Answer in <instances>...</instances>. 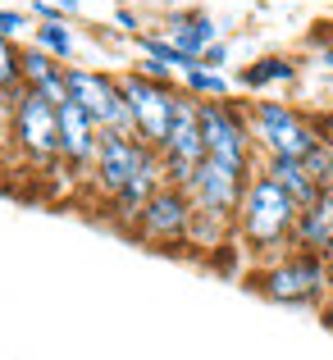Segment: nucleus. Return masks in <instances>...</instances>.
Listing matches in <instances>:
<instances>
[{
  "mask_svg": "<svg viewBox=\"0 0 333 360\" xmlns=\"http://www.w3.org/2000/svg\"><path fill=\"white\" fill-rule=\"evenodd\" d=\"M297 214H301V205L270 174H256V178H246V196H242V210H237V238L251 251H274V246L292 242Z\"/></svg>",
  "mask_w": 333,
  "mask_h": 360,
  "instance_id": "nucleus-2",
  "label": "nucleus"
},
{
  "mask_svg": "<svg viewBox=\"0 0 333 360\" xmlns=\"http://www.w3.org/2000/svg\"><path fill=\"white\" fill-rule=\"evenodd\" d=\"M183 91H192L196 101H224L228 96V82L220 78L215 69H206V64H192V69H183Z\"/></svg>",
  "mask_w": 333,
  "mask_h": 360,
  "instance_id": "nucleus-17",
  "label": "nucleus"
},
{
  "mask_svg": "<svg viewBox=\"0 0 333 360\" xmlns=\"http://www.w3.org/2000/svg\"><path fill=\"white\" fill-rule=\"evenodd\" d=\"M160 165H165V183L187 187L196 178L206 160V137H201V101L192 91H178V105H174V128H169L165 146L156 150Z\"/></svg>",
  "mask_w": 333,
  "mask_h": 360,
  "instance_id": "nucleus-5",
  "label": "nucleus"
},
{
  "mask_svg": "<svg viewBox=\"0 0 333 360\" xmlns=\"http://www.w3.org/2000/svg\"><path fill=\"white\" fill-rule=\"evenodd\" d=\"M246 123H251V141L265 150V160H306L325 141L315 119L283 101H256Z\"/></svg>",
  "mask_w": 333,
  "mask_h": 360,
  "instance_id": "nucleus-3",
  "label": "nucleus"
},
{
  "mask_svg": "<svg viewBox=\"0 0 333 360\" xmlns=\"http://www.w3.org/2000/svg\"><path fill=\"white\" fill-rule=\"evenodd\" d=\"M260 174H270L274 183H279L283 192H288L292 201L301 205V210H306V205L315 201L320 192H325V187H320L315 178H310V169L301 165V160H265V169H260Z\"/></svg>",
  "mask_w": 333,
  "mask_h": 360,
  "instance_id": "nucleus-14",
  "label": "nucleus"
},
{
  "mask_svg": "<svg viewBox=\"0 0 333 360\" xmlns=\"http://www.w3.org/2000/svg\"><path fill=\"white\" fill-rule=\"evenodd\" d=\"M119 87H123V101H128V115H132L137 137L146 141L151 150H160V146H165V137H169V128H174L178 87H169V82H160V78H146L142 69L123 73Z\"/></svg>",
  "mask_w": 333,
  "mask_h": 360,
  "instance_id": "nucleus-4",
  "label": "nucleus"
},
{
  "mask_svg": "<svg viewBox=\"0 0 333 360\" xmlns=\"http://www.w3.org/2000/svg\"><path fill=\"white\" fill-rule=\"evenodd\" d=\"M18 73H23V87H27V91H37L42 82H51L55 73H64V64L55 60V55H46L42 46H32V51L18 55Z\"/></svg>",
  "mask_w": 333,
  "mask_h": 360,
  "instance_id": "nucleus-16",
  "label": "nucleus"
},
{
  "mask_svg": "<svg viewBox=\"0 0 333 360\" xmlns=\"http://www.w3.org/2000/svg\"><path fill=\"white\" fill-rule=\"evenodd\" d=\"M0 91H23V73H18V51L9 37L0 32Z\"/></svg>",
  "mask_w": 333,
  "mask_h": 360,
  "instance_id": "nucleus-19",
  "label": "nucleus"
},
{
  "mask_svg": "<svg viewBox=\"0 0 333 360\" xmlns=\"http://www.w3.org/2000/svg\"><path fill=\"white\" fill-rule=\"evenodd\" d=\"M160 5H178V0H160Z\"/></svg>",
  "mask_w": 333,
  "mask_h": 360,
  "instance_id": "nucleus-24",
  "label": "nucleus"
},
{
  "mask_svg": "<svg viewBox=\"0 0 333 360\" xmlns=\"http://www.w3.org/2000/svg\"><path fill=\"white\" fill-rule=\"evenodd\" d=\"M192 224H196V205L187 196V187H174V183L160 187L137 214V233L146 242H160V246L187 242L192 238Z\"/></svg>",
  "mask_w": 333,
  "mask_h": 360,
  "instance_id": "nucleus-7",
  "label": "nucleus"
},
{
  "mask_svg": "<svg viewBox=\"0 0 333 360\" xmlns=\"http://www.w3.org/2000/svg\"><path fill=\"white\" fill-rule=\"evenodd\" d=\"M215 32H220V27H215L211 14H174V18L165 23V32H160V37H165L169 46H178L187 60L201 64V55L215 46Z\"/></svg>",
  "mask_w": 333,
  "mask_h": 360,
  "instance_id": "nucleus-13",
  "label": "nucleus"
},
{
  "mask_svg": "<svg viewBox=\"0 0 333 360\" xmlns=\"http://www.w3.org/2000/svg\"><path fill=\"white\" fill-rule=\"evenodd\" d=\"M292 246L310 255H325L333 260V196L320 192L306 210L297 214V229H292Z\"/></svg>",
  "mask_w": 333,
  "mask_h": 360,
  "instance_id": "nucleus-12",
  "label": "nucleus"
},
{
  "mask_svg": "<svg viewBox=\"0 0 333 360\" xmlns=\"http://www.w3.org/2000/svg\"><path fill=\"white\" fill-rule=\"evenodd\" d=\"M325 192H329V196H333V169H329V183H325Z\"/></svg>",
  "mask_w": 333,
  "mask_h": 360,
  "instance_id": "nucleus-23",
  "label": "nucleus"
},
{
  "mask_svg": "<svg viewBox=\"0 0 333 360\" xmlns=\"http://www.w3.org/2000/svg\"><path fill=\"white\" fill-rule=\"evenodd\" d=\"M224 60H228V51H224V46H220V41H215V46H211V51H206V55H201V64H206V69H220V64H224Z\"/></svg>",
  "mask_w": 333,
  "mask_h": 360,
  "instance_id": "nucleus-21",
  "label": "nucleus"
},
{
  "mask_svg": "<svg viewBox=\"0 0 333 360\" xmlns=\"http://www.w3.org/2000/svg\"><path fill=\"white\" fill-rule=\"evenodd\" d=\"M37 46H42L46 55H55V60H69L73 55V32L64 23H42L37 27Z\"/></svg>",
  "mask_w": 333,
  "mask_h": 360,
  "instance_id": "nucleus-18",
  "label": "nucleus"
},
{
  "mask_svg": "<svg viewBox=\"0 0 333 360\" xmlns=\"http://www.w3.org/2000/svg\"><path fill=\"white\" fill-rule=\"evenodd\" d=\"M292 78H297V64H292V60H283V55L256 60L251 69H242V73H237V82H242V87H251V91L270 87V82H292Z\"/></svg>",
  "mask_w": 333,
  "mask_h": 360,
  "instance_id": "nucleus-15",
  "label": "nucleus"
},
{
  "mask_svg": "<svg viewBox=\"0 0 333 360\" xmlns=\"http://www.w3.org/2000/svg\"><path fill=\"white\" fill-rule=\"evenodd\" d=\"M14 137L32 160L60 155V110L37 91H14Z\"/></svg>",
  "mask_w": 333,
  "mask_h": 360,
  "instance_id": "nucleus-9",
  "label": "nucleus"
},
{
  "mask_svg": "<svg viewBox=\"0 0 333 360\" xmlns=\"http://www.w3.org/2000/svg\"><path fill=\"white\" fill-rule=\"evenodd\" d=\"M96 150H101L96 119H92L82 105L64 101L60 105V155L69 160L73 169H87V165H96Z\"/></svg>",
  "mask_w": 333,
  "mask_h": 360,
  "instance_id": "nucleus-11",
  "label": "nucleus"
},
{
  "mask_svg": "<svg viewBox=\"0 0 333 360\" xmlns=\"http://www.w3.org/2000/svg\"><path fill=\"white\" fill-rule=\"evenodd\" d=\"M156 160V150L142 137H123V132H101V150H96V183L106 196H119L142 169Z\"/></svg>",
  "mask_w": 333,
  "mask_h": 360,
  "instance_id": "nucleus-10",
  "label": "nucleus"
},
{
  "mask_svg": "<svg viewBox=\"0 0 333 360\" xmlns=\"http://www.w3.org/2000/svg\"><path fill=\"white\" fill-rule=\"evenodd\" d=\"M329 269H333V260H329Z\"/></svg>",
  "mask_w": 333,
  "mask_h": 360,
  "instance_id": "nucleus-25",
  "label": "nucleus"
},
{
  "mask_svg": "<svg viewBox=\"0 0 333 360\" xmlns=\"http://www.w3.org/2000/svg\"><path fill=\"white\" fill-rule=\"evenodd\" d=\"M320 319H325V328H329V333H333V297L325 301V310H320Z\"/></svg>",
  "mask_w": 333,
  "mask_h": 360,
  "instance_id": "nucleus-22",
  "label": "nucleus"
},
{
  "mask_svg": "<svg viewBox=\"0 0 333 360\" xmlns=\"http://www.w3.org/2000/svg\"><path fill=\"white\" fill-rule=\"evenodd\" d=\"M23 27H27V18H23V14H14V9H0V32H5V37L23 32Z\"/></svg>",
  "mask_w": 333,
  "mask_h": 360,
  "instance_id": "nucleus-20",
  "label": "nucleus"
},
{
  "mask_svg": "<svg viewBox=\"0 0 333 360\" xmlns=\"http://www.w3.org/2000/svg\"><path fill=\"white\" fill-rule=\"evenodd\" d=\"M187 196H192L196 214L237 224V210H242V196H246V174H233V169L215 165V160H201L196 178L187 183Z\"/></svg>",
  "mask_w": 333,
  "mask_h": 360,
  "instance_id": "nucleus-8",
  "label": "nucleus"
},
{
  "mask_svg": "<svg viewBox=\"0 0 333 360\" xmlns=\"http://www.w3.org/2000/svg\"><path fill=\"white\" fill-rule=\"evenodd\" d=\"M201 137H206V160L246 174L251 169V123L237 115L228 101H201Z\"/></svg>",
  "mask_w": 333,
  "mask_h": 360,
  "instance_id": "nucleus-6",
  "label": "nucleus"
},
{
  "mask_svg": "<svg viewBox=\"0 0 333 360\" xmlns=\"http://www.w3.org/2000/svg\"><path fill=\"white\" fill-rule=\"evenodd\" d=\"M246 288L260 292L265 301L274 306H310V310H325V301L333 297V269L325 255H310V251H288L279 255L274 264H265L260 274L246 278Z\"/></svg>",
  "mask_w": 333,
  "mask_h": 360,
  "instance_id": "nucleus-1",
  "label": "nucleus"
}]
</instances>
